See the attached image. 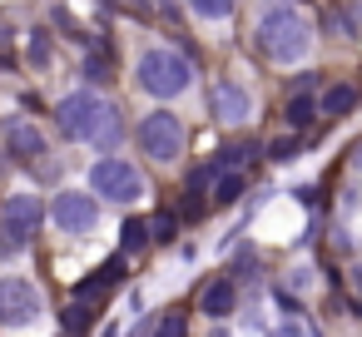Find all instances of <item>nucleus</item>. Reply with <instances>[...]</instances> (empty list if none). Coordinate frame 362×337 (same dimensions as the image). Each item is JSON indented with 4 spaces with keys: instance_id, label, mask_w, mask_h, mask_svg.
<instances>
[{
    "instance_id": "1",
    "label": "nucleus",
    "mask_w": 362,
    "mask_h": 337,
    "mask_svg": "<svg viewBox=\"0 0 362 337\" xmlns=\"http://www.w3.org/2000/svg\"><path fill=\"white\" fill-rule=\"evenodd\" d=\"M258 50L273 65H298L313 50V25L293 6H273V11L258 16Z\"/></svg>"
},
{
    "instance_id": "2",
    "label": "nucleus",
    "mask_w": 362,
    "mask_h": 337,
    "mask_svg": "<svg viewBox=\"0 0 362 337\" xmlns=\"http://www.w3.org/2000/svg\"><path fill=\"white\" fill-rule=\"evenodd\" d=\"M110 119H115V105H110L105 95H95V90H75V95H65V100L55 105V124H60V134L75 139V144H95Z\"/></svg>"
},
{
    "instance_id": "3",
    "label": "nucleus",
    "mask_w": 362,
    "mask_h": 337,
    "mask_svg": "<svg viewBox=\"0 0 362 337\" xmlns=\"http://www.w3.org/2000/svg\"><path fill=\"white\" fill-rule=\"evenodd\" d=\"M189 80H194V65H189L179 50H149V55L139 60V90L154 95V100H174V95H184Z\"/></svg>"
},
{
    "instance_id": "4",
    "label": "nucleus",
    "mask_w": 362,
    "mask_h": 337,
    "mask_svg": "<svg viewBox=\"0 0 362 337\" xmlns=\"http://www.w3.org/2000/svg\"><path fill=\"white\" fill-rule=\"evenodd\" d=\"M134 139H139V149H144L154 164H174V159L184 154V124H179V114H169V110L144 114L139 129H134Z\"/></svg>"
},
{
    "instance_id": "5",
    "label": "nucleus",
    "mask_w": 362,
    "mask_h": 337,
    "mask_svg": "<svg viewBox=\"0 0 362 337\" xmlns=\"http://www.w3.org/2000/svg\"><path fill=\"white\" fill-rule=\"evenodd\" d=\"M90 189H95V199H110V203H139L144 179H139V169L129 159L110 154V159H100L90 169Z\"/></svg>"
},
{
    "instance_id": "6",
    "label": "nucleus",
    "mask_w": 362,
    "mask_h": 337,
    "mask_svg": "<svg viewBox=\"0 0 362 337\" xmlns=\"http://www.w3.org/2000/svg\"><path fill=\"white\" fill-rule=\"evenodd\" d=\"M40 228V199L35 194H11L0 203V248L6 253H21Z\"/></svg>"
},
{
    "instance_id": "7",
    "label": "nucleus",
    "mask_w": 362,
    "mask_h": 337,
    "mask_svg": "<svg viewBox=\"0 0 362 337\" xmlns=\"http://www.w3.org/2000/svg\"><path fill=\"white\" fill-rule=\"evenodd\" d=\"M45 312V297L25 278H0V327H30Z\"/></svg>"
},
{
    "instance_id": "8",
    "label": "nucleus",
    "mask_w": 362,
    "mask_h": 337,
    "mask_svg": "<svg viewBox=\"0 0 362 337\" xmlns=\"http://www.w3.org/2000/svg\"><path fill=\"white\" fill-rule=\"evenodd\" d=\"M50 218L60 233H95L100 223V199L95 194H80V189H60L55 203H50Z\"/></svg>"
},
{
    "instance_id": "9",
    "label": "nucleus",
    "mask_w": 362,
    "mask_h": 337,
    "mask_svg": "<svg viewBox=\"0 0 362 337\" xmlns=\"http://www.w3.org/2000/svg\"><path fill=\"white\" fill-rule=\"evenodd\" d=\"M209 105H214V119H223V124H243L253 114V95L243 85H233V80H218L214 95H209Z\"/></svg>"
},
{
    "instance_id": "10",
    "label": "nucleus",
    "mask_w": 362,
    "mask_h": 337,
    "mask_svg": "<svg viewBox=\"0 0 362 337\" xmlns=\"http://www.w3.org/2000/svg\"><path fill=\"white\" fill-rule=\"evenodd\" d=\"M6 149H11L21 164H40V159H45V134H40L30 119H11V124H6Z\"/></svg>"
},
{
    "instance_id": "11",
    "label": "nucleus",
    "mask_w": 362,
    "mask_h": 337,
    "mask_svg": "<svg viewBox=\"0 0 362 337\" xmlns=\"http://www.w3.org/2000/svg\"><path fill=\"white\" fill-rule=\"evenodd\" d=\"M233 307H238V288H233V278H214V283H204V292H199V312H204V317L223 322Z\"/></svg>"
},
{
    "instance_id": "12",
    "label": "nucleus",
    "mask_w": 362,
    "mask_h": 337,
    "mask_svg": "<svg viewBox=\"0 0 362 337\" xmlns=\"http://www.w3.org/2000/svg\"><path fill=\"white\" fill-rule=\"evenodd\" d=\"M119 278H124V258H110V263H100L90 278H80V283H75V297H80V302H90V297L110 292Z\"/></svg>"
},
{
    "instance_id": "13",
    "label": "nucleus",
    "mask_w": 362,
    "mask_h": 337,
    "mask_svg": "<svg viewBox=\"0 0 362 337\" xmlns=\"http://www.w3.org/2000/svg\"><path fill=\"white\" fill-rule=\"evenodd\" d=\"M313 114H322V105H317L308 90H298V95L288 100V124H293V129H308V124H313Z\"/></svg>"
},
{
    "instance_id": "14",
    "label": "nucleus",
    "mask_w": 362,
    "mask_h": 337,
    "mask_svg": "<svg viewBox=\"0 0 362 337\" xmlns=\"http://www.w3.org/2000/svg\"><path fill=\"white\" fill-rule=\"evenodd\" d=\"M317 105H322V114H347V110L357 105V90H352V85H332Z\"/></svg>"
},
{
    "instance_id": "15",
    "label": "nucleus",
    "mask_w": 362,
    "mask_h": 337,
    "mask_svg": "<svg viewBox=\"0 0 362 337\" xmlns=\"http://www.w3.org/2000/svg\"><path fill=\"white\" fill-rule=\"evenodd\" d=\"M149 238H154V233H149V218H129V223L119 228V248H124V253H139Z\"/></svg>"
},
{
    "instance_id": "16",
    "label": "nucleus",
    "mask_w": 362,
    "mask_h": 337,
    "mask_svg": "<svg viewBox=\"0 0 362 337\" xmlns=\"http://www.w3.org/2000/svg\"><path fill=\"white\" fill-rule=\"evenodd\" d=\"M308 288H317V268H308V263H298V268H288V278L278 283V292H308Z\"/></svg>"
},
{
    "instance_id": "17",
    "label": "nucleus",
    "mask_w": 362,
    "mask_h": 337,
    "mask_svg": "<svg viewBox=\"0 0 362 337\" xmlns=\"http://www.w3.org/2000/svg\"><path fill=\"white\" fill-rule=\"evenodd\" d=\"M243 174L238 169H228V174H218V184H214V203H233V199H243Z\"/></svg>"
},
{
    "instance_id": "18",
    "label": "nucleus",
    "mask_w": 362,
    "mask_h": 337,
    "mask_svg": "<svg viewBox=\"0 0 362 337\" xmlns=\"http://www.w3.org/2000/svg\"><path fill=\"white\" fill-rule=\"evenodd\" d=\"M154 337H189V317L184 312H164L159 327H154Z\"/></svg>"
},
{
    "instance_id": "19",
    "label": "nucleus",
    "mask_w": 362,
    "mask_h": 337,
    "mask_svg": "<svg viewBox=\"0 0 362 337\" xmlns=\"http://www.w3.org/2000/svg\"><path fill=\"white\" fill-rule=\"evenodd\" d=\"M119 139H124V119H119V110H115V119H110V124L100 129V139H95V144H100V149L110 154V149H119Z\"/></svg>"
},
{
    "instance_id": "20",
    "label": "nucleus",
    "mask_w": 362,
    "mask_h": 337,
    "mask_svg": "<svg viewBox=\"0 0 362 337\" xmlns=\"http://www.w3.org/2000/svg\"><path fill=\"white\" fill-rule=\"evenodd\" d=\"M189 6H194L204 20H223V16L233 11V0H189Z\"/></svg>"
},
{
    "instance_id": "21",
    "label": "nucleus",
    "mask_w": 362,
    "mask_h": 337,
    "mask_svg": "<svg viewBox=\"0 0 362 337\" xmlns=\"http://www.w3.org/2000/svg\"><path fill=\"white\" fill-rule=\"evenodd\" d=\"M174 228H179V218H174V213H154V218H149V233H154L159 243H169V238H174Z\"/></svg>"
},
{
    "instance_id": "22",
    "label": "nucleus",
    "mask_w": 362,
    "mask_h": 337,
    "mask_svg": "<svg viewBox=\"0 0 362 337\" xmlns=\"http://www.w3.org/2000/svg\"><path fill=\"white\" fill-rule=\"evenodd\" d=\"M342 283H347V297H352V307L362 312V263H352V268L342 273Z\"/></svg>"
},
{
    "instance_id": "23",
    "label": "nucleus",
    "mask_w": 362,
    "mask_h": 337,
    "mask_svg": "<svg viewBox=\"0 0 362 337\" xmlns=\"http://www.w3.org/2000/svg\"><path fill=\"white\" fill-rule=\"evenodd\" d=\"M90 327V307L85 302H70V312H65V332H85Z\"/></svg>"
},
{
    "instance_id": "24",
    "label": "nucleus",
    "mask_w": 362,
    "mask_h": 337,
    "mask_svg": "<svg viewBox=\"0 0 362 337\" xmlns=\"http://www.w3.org/2000/svg\"><path fill=\"white\" fill-rule=\"evenodd\" d=\"M90 80H110V60H105L100 50L90 55Z\"/></svg>"
},
{
    "instance_id": "25",
    "label": "nucleus",
    "mask_w": 362,
    "mask_h": 337,
    "mask_svg": "<svg viewBox=\"0 0 362 337\" xmlns=\"http://www.w3.org/2000/svg\"><path fill=\"white\" fill-rule=\"evenodd\" d=\"M30 60H40V65H45V60H50V45H45V40H40V35H35V40H30Z\"/></svg>"
},
{
    "instance_id": "26",
    "label": "nucleus",
    "mask_w": 362,
    "mask_h": 337,
    "mask_svg": "<svg viewBox=\"0 0 362 337\" xmlns=\"http://www.w3.org/2000/svg\"><path fill=\"white\" fill-rule=\"evenodd\" d=\"M100 337H119V327H105V332H100Z\"/></svg>"
},
{
    "instance_id": "27",
    "label": "nucleus",
    "mask_w": 362,
    "mask_h": 337,
    "mask_svg": "<svg viewBox=\"0 0 362 337\" xmlns=\"http://www.w3.org/2000/svg\"><path fill=\"white\" fill-rule=\"evenodd\" d=\"M209 337H228V332H223V327H218V332H209Z\"/></svg>"
},
{
    "instance_id": "28",
    "label": "nucleus",
    "mask_w": 362,
    "mask_h": 337,
    "mask_svg": "<svg viewBox=\"0 0 362 337\" xmlns=\"http://www.w3.org/2000/svg\"><path fill=\"white\" fill-rule=\"evenodd\" d=\"M357 169H362V149H357Z\"/></svg>"
},
{
    "instance_id": "29",
    "label": "nucleus",
    "mask_w": 362,
    "mask_h": 337,
    "mask_svg": "<svg viewBox=\"0 0 362 337\" xmlns=\"http://www.w3.org/2000/svg\"><path fill=\"white\" fill-rule=\"evenodd\" d=\"M273 337H288V332H273Z\"/></svg>"
}]
</instances>
